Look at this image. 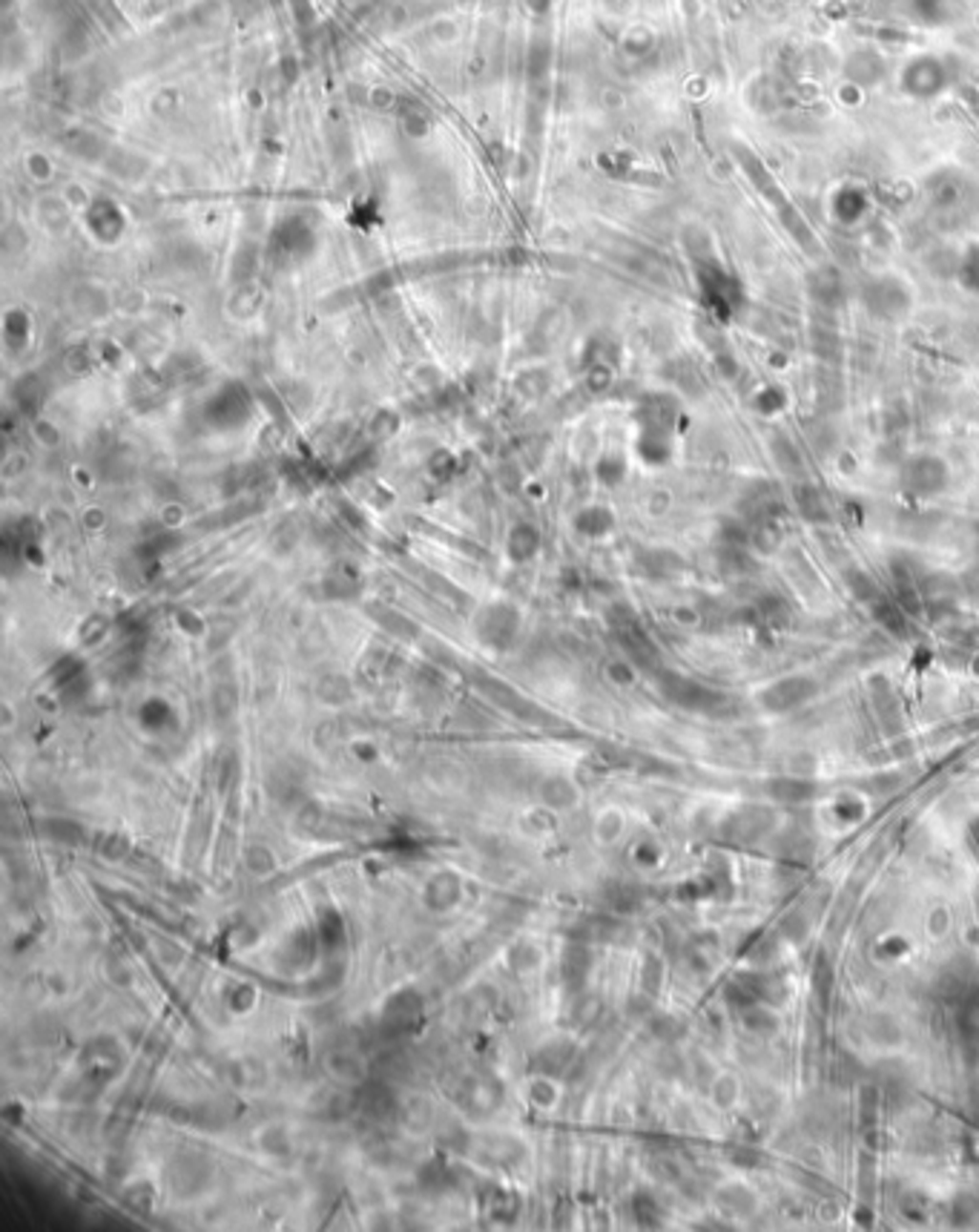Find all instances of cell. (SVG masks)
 <instances>
[{"mask_svg": "<svg viewBox=\"0 0 979 1232\" xmlns=\"http://www.w3.org/2000/svg\"><path fill=\"white\" fill-rule=\"evenodd\" d=\"M950 486V469L939 455H913L899 469V489L910 500H933Z\"/></svg>", "mask_w": 979, "mask_h": 1232, "instance_id": "1", "label": "cell"}, {"mask_svg": "<svg viewBox=\"0 0 979 1232\" xmlns=\"http://www.w3.org/2000/svg\"><path fill=\"white\" fill-rule=\"evenodd\" d=\"M661 690H664V695L672 704H678L684 710H698V712L718 715L727 707V695L724 692H715V690H710V687H704V684H698L692 678L675 675V672H664L661 675Z\"/></svg>", "mask_w": 979, "mask_h": 1232, "instance_id": "2", "label": "cell"}, {"mask_svg": "<svg viewBox=\"0 0 979 1232\" xmlns=\"http://www.w3.org/2000/svg\"><path fill=\"white\" fill-rule=\"evenodd\" d=\"M819 692V684L807 675H787L770 684L761 692V707L770 712H790L801 704H807Z\"/></svg>", "mask_w": 979, "mask_h": 1232, "instance_id": "3", "label": "cell"}, {"mask_svg": "<svg viewBox=\"0 0 979 1232\" xmlns=\"http://www.w3.org/2000/svg\"><path fill=\"white\" fill-rule=\"evenodd\" d=\"M773 828V813L767 807H744L724 821V837L738 845H753L764 839Z\"/></svg>", "mask_w": 979, "mask_h": 1232, "instance_id": "4", "label": "cell"}, {"mask_svg": "<svg viewBox=\"0 0 979 1232\" xmlns=\"http://www.w3.org/2000/svg\"><path fill=\"white\" fill-rule=\"evenodd\" d=\"M864 302L876 319H899L910 308V293L896 279H879L867 287Z\"/></svg>", "mask_w": 979, "mask_h": 1232, "instance_id": "5", "label": "cell"}, {"mask_svg": "<svg viewBox=\"0 0 979 1232\" xmlns=\"http://www.w3.org/2000/svg\"><path fill=\"white\" fill-rule=\"evenodd\" d=\"M767 793L776 801H787V804H798L816 796V784L807 778H773L767 784Z\"/></svg>", "mask_w": 979, "mask_h": 1232, "instance_id": "6", "label": "cell"}, {"mask_svg": "<svg viewBox=\"0 0 979 1232\" xmlns=\"http://www.w3.org/2000/svg\"><path fill=\"white\" fill-rule=\"evenodd\" d=\"M796 509L810 523H827L830 520V509H827V503L816 486H798L796 489Z\"/></svg>", "mask_w": 979, "mask_h": 1232, "instance_id": "7", "label": "cell"}, {"mask_svg": "<svg viewBox=\"0 0 979 1232\" xmlns=\"http://www.w3.org/2000/svg\"><path fill=\"white\" fill-rule=\"evenodd\" d=\"M873 615H876V621L887 629V632H893L896 638H905L907 635V612L899 606V601H887V598H876L873 601Z\"/></svg>", "mask_w": 979, "mask_h": 1232, "instance_id": "8", "label": "cell"}, {"mask_svg": "<svg viewBox=\"0 0 979 1232\" xmlns=\"http://www.w3.org/2000/svg\"><path fill=\"white\" fill-rule=\"evenodd\" d=\"M741 1023H744L750 1031H756V1034H770V1031L776 1029L773 1014H770V1011H764V1009H758V1006L744 1009V1011H741Z\"/></svg>", "mask_w": 979, "mask_h": 1232, "instance_id": "9", "label": "cell"}, {"mask_svg": "<svg viewBox=\"0 0 979 1232\" xmlns=\"http://www.w3.org/2000/svg\"><path fill=\"white\" fill-rule=\"evenodd\" d=\"M847 584H850V589H853V595L859 598V601H864V604H873L882 592H879V586H876V581L870 578V575H864V572H850L847 575Z\"/></svg>", "mask_w": 979, "mask_h": 1232, "instance_id": "10", "label": "cell"}, {"mask_svg": "<svg viewBox=\"0 0 979 1232\" xmlns=\"http://www.w3.org/2000/svg\"><path fill=\"white\" fill-rule=\"evenodd\" d=\"M813 988H816V994L827 1003L830 1000V991H833V968H830V963L824 960V957H819L816 960V966H813Z\"/></svg>", "mask_w": 979, "mask_h": 1232, "instance_id": "11", "label": "cell"}, {"mask_svg": "<svg viewBox=\"0 0 979 1232\" xmlns=\"http://www.w3.org/2000/svg\"><path fill=\"white\" fill-rule=\"evenodd\" d=\"M962 285L979 293V247H973L962 262Z\"/></svg>", "mask_w": 979, "mask_h": 1232, "instance_id": "12", "label": "cell"}, {"mask_svg": "<svg viewBox=\"0 0 979 1232\" xmlns=\"http://www.w3.org/2000/svg\"><path fill=\"white\" fill-rule=\"evenodd\" d=\"M756 408L761 411V414H776V411H781V408H784V393H781L778 388H764V391L756 396Z\"/></svg>", "mask_w": 979, "mask_h": 1232, "instance_id": "13", "label": "cell"}, {"mask_svg": "<svg viewBox=\"0 0 979 1232\" xmlns=\"http://www.w3.org/2000/svg\"><path fill=\"white\" fill-rule=\"evenodd\" d=\"M784 934L790 937V940H804V934H807V923L798 917V914H790L787 920H784Z\"/></svg>", "mask_w": 979, "mask_h": 1232, "instance_id": "14", "label": "cell"}, {"mask_svg": "<svg viewBox=\"0 0 979 1232\" xmlns=\"http://www.w3.org/2000/svg\"><path fill=\"white\" fill-rule=\"evenodd\" d=\"M970 839H973V845L979 848V818H976V821H973V825H970Z\"/></svg>", "mask_w": 979, "mask_h": 1232, "instance_id": "15", "label": "cell"}]
</instances>
